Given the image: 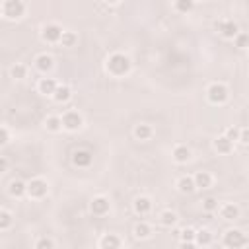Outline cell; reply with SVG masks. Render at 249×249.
Wrapping results in <instances>:
<instances>
[{
  "label": "cell",
  "instance_id": "13",
  "mask_svg": "<svg viewBox=\"0 0 249 249\" xmlns=\"http://www.w3.org/2000/svg\"><path fill=\"white\" fill-rule=\"evenodd\" d=\"M35 66H37L39 72L47 74L49 70H53V66H54V58H53L51 54H47V53H41V54L35 56Z\"/></svg>",
  "mask_w": 249,
  "mask_h": 249
},
{
  "label": "cell",
  "instance_id": "24",
  "mask_svg": "<svg viewBox=\"0 0 249 249\" xmlns=\"http://www.w3.org/2000/svg\"><path fill=\"white\" fill-rule=\"evenodd\" d=\"M158 220H160V224L163 228H173L177 224V214L173 210H161L160 216H158Z\"/></svg>",
  "mask_w": 249,
  "mask_h": 249
},
{
  "label": "cell",
  "instance_id": "6",
  "mask_svg": "<svg viewBox=\"0 0 249 249\" xmlns=\"http://www.w3.org/2000/svg\"><path fill=\"white\" fill-rule=\"evenodd\" d=\"M216 31L224 39H235V35L239 33V25L230 18H222V19L216 21Z\"/></svg>",
  "mask_w": 249,
  "mask_h": 249
},
{
  "label": "cell",
  "instance_id": "5",
  "mask_svg": "<svg viewBox=\"0 0 249 249\" xmlns=\"http://www.w3.org/2000/svg\"><path fill=\"white\" fill-rule=\"evenodd\" d=\"M60 121H62V128L68 130V132H76V130H80L82 124H84V117H82L78 111H74V109L64 111V113L60 115Z\"/></svg>",
  "mask_w": 249,
  "mask_h": 249
},
{
  "label": "cell",
  "instance_id": "34",
  "mask_svg": "<svg viewBox=\"0 0 249 249\" xmlns=\"http://www.w3.org/2000/svg\"><path fill=\"white\" fill-rule=\"evenodd\" d=\"M247 41H249V37H247V33H243V31H239L237 35H235V39H233V43H235V47L237 49H247Z\"/></svg>",
  "mask_w": 249,
  "mask_h": 249
},
{
  "label": "cell",
  "instance_id": "36",
  "mask_svg": "<svg viewBox=\"0 0 249 249\" xmlns=\"http://www.w3.org/2000/svg\"><path fill=\"white\" fill-rule=\"evenodd\" d=\"M237 140H239L243 146H247V142H249V130H247V126H241V128H239V136H237Z\"/></svg>",
  "mask_w": 249,
  "mask_h": 249
},
{
  "label": "cell",
  "instance_id": "27",
  "mask_svg": "<svg viewBox=\"0 0 249 249\" xmlns=\"http://www.w3.org/2000/svg\"><path fill=\"white\" fill-rule=\"evenodd\" d=\"M10 76H12L14 80H23V78L27 76V66L21 64V62H16V64L10 68Z\"/></svg>",
  "mask_w": 249,
  "mask_h": 249
},
{
  "label": "cell",
  "instance_id": "33",
  "mask_svg": "<svg viewBox=\"0 0 249 249\" xmlns=\"http://www.w3.org/2000/svg\"><path fill=\"white\" fill-rule=\"evenodd\" d=\"M35 249H54V241L51 237H39L35 241Z\"/></svg>",
  "mask_w": 249,
  "mask_h": 249
},
{
  "label": "cell",
  "instance_id": "40",
  "mask_svg": "<svg viewBox=\"0 0 249 249\" xmlns=\"http://www.w3.org/2000/svg\"><path fill=\"white\" fill-rule=\"evenodd\" d=\"M198 249H208V247H198Z\"/></svg>",
  "mask_w": 249,
  "mask_h": 249
},
{
  "label": "cell",
  "instance_id": "17",
  "mask_svg": "<svg viewBox=\"0 0 249 249\" xmlns=\"http://www.w3.org/2000/svg\"><path fill=\"white\" fill-rule=\"evenodd\" d=\"M193 183H195V189H208L212 187V175L208 171H196L193 175Z\"/></svg>",
  "mask_w": 249,
  "mask_h": 249
},
{
  "label": "cell",
  "instance_id": "12",
  "mask_svg": "<svg viewBox=\"0 0 249 249\" xmlns=\"http://www.w3.org/2000/svg\"><path fill=\"white\" fill-rule=\"evenodd\" d=\"M123 241L115 233H103L99 237V249H121Z\"/></svg>",
  "mask_w": 249,
  "mask_h": 249
},
{
  "label": "cell",
  "instance_id": "29",
  "mask_svg": "<svg viewBox=\"0 0 249 249\" xmlns=\"http://www.w3.org/2000/svg\"><path fill=\"white\" fill-rule=\"evenodd\" d=\"M12 224H14V218H12V214H10L8 210L0 208V231H4V230H10V228H12Z\"/></svg>",
  "mask_w": 249,
  "mask_h": 249
},
{
  "label": "cell",
  "instance_id": "7",
  "mask_svg": "<svg viewBox=\"0 0 249 249\" xmlns=\"http://www.w3.org/2000/svg\"><path fill=\"white\" fill-rule=\"evenodd\" d=\"M47 193H49V183L45 179L35 177V179H31L27 183V196H31V198H43V196H47Z\"/></svg>",
  "mask_w": 249,
  "mask_h": 249
},
{
  "label": "cell",
  "instance_id": "39",
  "mask_svg": "<svg viewBox=\"0 0 249 249\" xmlns=\"http://www.w3.org/2000/svg\"><path fill=\"white\" fill-rule=\"evenodd\" d=\"M8 165H10V161H8V158H4V156H0V173H2V171H6V169H8Z\"/></svg>",
  "mask_w": 249,
  "mask_h": 249
},
{
  "label": "cell",
  "instance_id": "23",
  "mask_svg": "<svg viewBox=\"0 0 249 249\" xmlns=\"http://www.w3.org/2000/svg\"><path fill=\"white\" fill-rule=\"evenodd\" d=\"M72 97V89L68 88V86H56V89H54V93H53V99L56 101V103H66L68 99Z\"/></svg>",
  "mask_w": 249,
  "mask_h": 249
},
{
  "label": "cell",
  "instance_id": "25",
  "mask_svg": "<svg viewBox=\"0 0 249 249\" xmlns=\"http://www.w3.org/2000/svg\"><path fill=\"white\" fill-rule=\"evenodd\" d=\"M132 233H134L136 239H148V237L152 235V226L146 224V222H138V224L134 226Z\"/></svg>",
  "mask_w": 249,
  "mask_h": 249
},
{
  "label": "cell",
  "instance_id": "3",
  "mask_svg": "<svg viewBox=\"0 0 249 249\" xmlns=\"http://www.w3.org/2000/svg\"><path fill=\"white\" fill-rule=\"evenodd\" d=\"M0 14L6 19H19L25 14V2L21 0H6L0 4Z\"/></svg>",
  "mask_w": 249,
  "mask_h": 249
},
{
  "label": "cell",
  "instance_id": "10",
  "mask_svg": "<svg viewBox=\"0 0 249 249\" xmlns=\"http://www.w3.org/2000/svg\"><path fill=\"white\" fill-rule=\"evenodd\" d=\"M91 161H93L91 150H88V148H78V150H74V154H72V163H74V165H78V167H89Z\"/></svg>",
  "mask_w": 249,
  "mask_h": 249
},
{
  "label": "cell",
  "instance_id": "9",
  "mask_svg": "<svg viewBox=\"0 0 249 249\" xmlns=\"http://www.w3.org/2000/svg\"><path fill=\"white\" fill-rule=\"evenodd\" d=\"M89 210H91V214H95V216H105V214L111 210V202H109L107 196L97 195V196L91 198V202H89Z\"/></svg>",
  "mask_w": 249,
  "mask_h": 249
},
{
  "label": "cell",
  "instance_id": "30",
  "mask_svg": "<svg viewBox=\"0 0 249 249\" xmlns=\"http://www.w3.org/2000/svg\"><path fill=\"white\" fill-rule=\"evenodd\" d=\"M195 8V2L193 0H177L173 4V10L175 12H191Z\"/></svg>",
  "mask_w": 249,
  "mask_h": 249
},
{
  "label": "cell",
  "instance_id": "35",
  "mask_svg": "<svg viewBox=\"0 0 249 249\" xmlns=\"http://www.w3.org/2000/svg\"><path fill=\"white\" fill-rule=\"evenodd\" d=\"M224 136H226L228 140L235 142V140H237V136H239V128H237V126H228V128H226V132H224Z\"/></svg>",
  "mask_w": 249,
  "mask_h": 249
},
{
  "label": "cell",
  "instance_id": "32",
  "mask_svg": "<svg viewBox=\"0 0 249 249\" xmlns=\"http://www.w3.org/2000/svg\"><path fill=\"white\" fill-rule=\"evenodd\" d=\"M195 233H196V230H195V228H183L177 235H179V239H181V241H195Z\"/></svg>",
  "mask_w": 249,
  "mask_h": 249
},
{
  "label": "cell",
  "instance_id": "31",
  "mask_svg": "<svg viewBox=\"0 0 249 249\" xmlns=\"http://www.w3.org/2000/svg\"><path fill=\"white\" fill-rule=\"evenodd\" d=\"M218 206H220V202H218L214 196H206V198L202 200V210H204V212H216Z\"/></svg>",
  "mask_w": 249,
  "mask_h": 249
},
{
  "label": "cell",
  "instance_id": "4",
  "mask_svg": "<svg viewBox=\"0 0 249 249\" xmlns=\"http://www.w3.org/2000/svg\"><path fill=\"white\" fill-rule=\"evenodd\" d=\"M206 97H208V101L212 105H224L228 101V97H230V91L222 82H214V84H210L206 88Z\"/></svg>",
  "mask_w": 249,
  "mask_h": 249
},
{
  "label": "cell",
  "instance_id": "21",
  "mask_svg": "<svg viewBox=\"0 0 249 249\" xmlns=\"http://www.w3.org/2000/svg\"><path fill=\"white\" fill-rule=\"evenodd\" d=\"M212 239H214V235H212V231L206 230V228L196 230V233H195V245H196V247H208V245L212 243Z\"/></svg>",
  "mask_w": 249,
  "mask_h": 249
},
{
  "label": "cell",
  "instance_id": "11",
  "mask_svg": "<svg viewBox=\"0 0 249 249\" xmlns=\"http://www.w3.org/2000/svg\"><path fill=\"white\" fill-rule=\"evenodd\" d=\"M218 212H220V216H222L224 220H228V222H233V220L239 218V208H237L235 204H231V202L220 204V206H218Z\"/></svg>",
  "mask_w": 249,
  "mask_h": 249
},
{
  "label": "cell",
  "instance_id": "14",
  "mask_svg": "<svg viewBox=\"0 0 249 249\" xmlns=\"http://www.w3.org/2000/svg\"><path fill=\"white\" fill-rule=\"evenodd\" d=\"M132 208H134V212L136 214H140V216H146V214H150V210H152V200H150V196H136L134 198V202H132Z\"/></svg>",
  "mask_w": 249,
  "mask_h": 249
},
{
  "label": "cell",
  "instance_id": "28",
  "mask_svg": "<svg viewBox=\"0 0 249 249\" xmlns=\"http://www.w3.org/2000/svg\"><path fill=\"white\" fill-rule=\"evenodd\" d=\"M62 47H74L76 43H78V35L74 33V31H62V37H60V41H58Z\"/></svg>",
  "mask_w": 249,
  "mask_h": 249
},
{
  "label": "cell",
  "instance_id": "19",
  "mask_svg": "<svg viewBox=\"0 0 249 249\" xmlns=\"http://www.w3.org/2000/svg\"><path fill=\"white\" fill-rule=\"evenodd\" d=\"M175 187H177L179 193H185V195H191V193L196 191V189H195V183H193V175H183V177H179L177 183H175Z\"/></svg>",
  "mask_w": 249,
  "mask_h": 249
},
{
  "label": "cell",
  "instance_id": "20",
  "mask_svg": "<svg viewBox=\"0 0 249 249\" xmlns=\"http://www.w3.org/2000/svg\"><path fill=\"white\" fill-rule=\"evenodd\" d=\"M8 193L14 196V198H21L27 195V183H23L21 179H14L8 187Z\"/></svg>",
  "mask_w": 249,
  "mask_h": 249
},
{
  "label": "cell",
  "instance_id": "18",
  "mask_svg": "<svg viewBox=\"0 0 249 249\" xmlns=\"http://www.w3.org/2000/svg\"><path fill=\"white\" fill-rule=\"evenodd\" d=\"M212 144H214V150H216L218 154H230V152L233 150V142H231V140H228L224 134L216 136Z\"/></svg>",
  "mask_w": 249,
  "mask_h": 249
},
{
  "label": "cell",
  "instance_id": "22",
  "mask_svg": "<svg viewBox=\"0 0 249 249\" xmlns=\"http://www.w3.org/2000/svg\"><path fill=\"white\" fill-rule=\"evenodd\" d=\"M132 132H134V138H136V140H148V138H152L154 128H152L150 124H146V123H140V124L134 126Z\"/></svg>",
  "mask_w": 249,
  "mask_h": 249
},
{
  "label": "cell",
  "instance_id": "8",
  "mask_svg": "<svg viewBox=\"0 0 249 249\" xmlns=\"http://www.w3.org/2000/svg\"><path fill=\"white\" fill-rule=\"evenodd\" d=\"M62 27L58 25V23H45L43 27H41V39L45 41V43H58L60 41V37H62Z\"/></svg>",
  "mask_w": 249,
  "mask_h": 249
},
{
  "label": "cell",
  "instance_id": "16",
  "mask_svg": "<svg viewBox=\"0 0 249 249\" xmlns=\"http://www.w3.org/2000/svg\"><path fill=\"white\" fill-rule=\"evenodd\" d=\"M171 158H173L175 163H187L191 160V150L187 146H183V144H177L173 148V152H171Z\"/></svg>",
  "mask_w": 249,
  "mask_h": 249
},
{
  "label": "cell",
  "instance_id": "38",
  "mask_svg": "<svg viewBox=\"0 0 249 249\" xmlns=\"http://www.w3.org/2000/svg\"><path fill=\"white\" fill-rule=\"evenodd\" d=\"M177 249H198V247L195 245V241H181L177 245Z\"/></svg>",
  "mask_w": 249,
  "mask_h": 249
},
{
  "label": "cell",
  "instance_id": "1",
  "mask_svg": "<svg viewBox=\"0 0 249 249\" xmlns=\"http://www.w3.org/2000/svg\"><path fill=\"white\" fill-rule=\"evenodd\" d=\"M130 68H132V62H130V58H128L124 53H113V54H109V58L105 60V70H107L111 76H115V78L126 76V74L130 72Z\"/></svg>",
  "mask_w": 249,
  "mask_h": 249
},
{
  "label": "cell",
  "instance_id": "37",
  "mask_svg": "<svg viewBox=\"0 0 249 249\" xmlns=\"http://www.w3.org/2000/svg\"><path fill=\"white\" fill-rule=\"evenodd\" d=\"M8 140H10V132H8V128H6V126H0V148L6 146Z\"/></svg>",
  "mask_w": 249,
  "mask_h": 249
},
{
  "label": "cell",
  "instance_id": "26",
  "mask_svg": "<svg viewBox=\"0 0 249 249\" xmlns=\"http://www.w3.org/2000/svg\"><path fill=\"white\" fill-rule=\"evenodd\" d=\"M45 128L51 130V132L62 130V121H60V117H58V115H49V117L45 119Z\"/></svg>",
  "mask_w": 249,
  "mask_h": 249
},
{
  "label": "cell",
  "instance_id": "2",
  "mask_svg": "<svg viewBox=\"0 0 249 249\" xmlns=\"http://www.w3.org/2000/svg\"><path fill=\"white\" fill-rule=\"evenodd\" d=\"M222 245L226 249H243L247 245V235L237 228H230L222 235Z\"/></svg>",
  "mask_w": 249,
  "mask_h": 249
},
{
  "label": "cell",
  "instance_id": "15",
  "mask_svg": "<svg viewBox=\"0 0 249 249\" xmlns=\"http://www.w3.org/2000/svg\"><path fill=\"white\" fill-rule=\"evenodd\" d=\"M56 86H58V84H56V80H54V78H41V80H39V84H37V89H39V93L53 97V93H54Z\"/></svg>",
  "mask_w": 249,
  "mask_h": 249
}]
</instances>
